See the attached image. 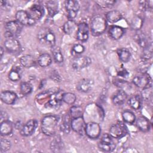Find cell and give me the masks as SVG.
Masks as SVG:
<instances>
[{"mask_svg": "<svg viewBox=\"0 0 153 153\" xmlns=\"http://www.w3.org/2000/svg\"><path fill=\"white\" fill-rule=\"evenodd\" d=\"M137 31L138 33H137L136 35V39L138 44H139L140 47L144 48L147 46L150 42H149V41H148V39L145 34H143L142 32H139V30Z\"/></svg>", "mask_w": 153, "mask_h": 153, "instance_id": "8d00e7d4", "label": "cell"}, {"mask_svg": "<svg viewBox=\"0 0 153 153\" xmlns=\"http://www.w3.org/2000/svg\"><path fill=\"white\" fill-rule=\"evenodd\" d=\"M57 90H55L54 88H51L47 90H45L39 94L37 95V98L38 99H44L48 97H51L54 94H55L56 92H57Z\"/></svg>", "mask_w": 153, "mask_h": 153, "instance_id": "60d3db41", "label": "cell"}, {"mask_svg": "<svg viewBox=\"0 0 153 153\" xmlns=\"http://www.w3.org/2000/svg\"><path fill=\"white\" fill-rule=\"evenodd\" d=\"M95 2L100 8H108L113 6L115 4L116 1H110V0H99V1H96Z\"/></svg>", "mask_w": 153, "mask_h": 153, "instance_id": "b9f144b4", "label": "cell"}, {"mask_svg": "<svg viewBox=\"0 0 153 153\" xmlns=\"http://www.w3.org/2000/svg\"><path fill=\"white\" fill-rule=\"evenodd\" d=\"M107 27L106 19L100 15L94 16L90 22V30L94 36H98L103 34Z\"/></svg>", "mask_w": 153, "mask_h": 153, "instance_id": "7a4b0ae2", "label": "cell"}, {"mask_svg": "<svg viewBox=\"0 0 153 153\" xmlns=\"http://www.w3.org/2000/svg\"><path fill=\"white\" fill-rule=\"evenodd\" d=\"M76 29H77V25L74 20H68L64 23L63 26V32L68 35L72 34Z\"/></svg>", "mask_w": 153, "mask_h": 153, "instance_id": "f546056e", "label": "cell"}, {"mask_svg": "<svg viewBox=\"0 0 153 153\" xmlns=\"http://www.w3.org/2000/svg\"><path fill=\"white\" fill-rule=\"evenodd\" d=\"M151 87L149 88H146L143 89L142 91V94H141V97L142 99H146L148 100L149 97H151L152 95V91H151Z\"/></svg>", "mask_w": 153, "mask_h": 153, "instance_id": "bcb514c9", "label": "cell"}, {"mask_svg": "<svg viewBox=\"0 0 153 153\" xmlns=\"http://www.w3.org/2000/svg\"><path fill=\"white\" fill-rule=\"evenodd\" d=\"M128 104L133 109L139 110L142 105V99L140 95H133L128 99Z\"/></svg>", "mask_w": 153, "mask_h": 153, "instance_id": "cb8c5ba5", "label": "cell"}, {"mask_svg": "<svg viewBox=\"0 0 153 153\" xmlns=\"http://www.w3.org/2000/svg\"><path fill=\"white\" fill-rule=\"evenodd\" d=\"M4 54V50H3V48L2 47H1V58L2 57V55Z\"/></svg>", "mask_w": 153, "mask_h": 153, "instance_id": "f907efd6", "label": "cell"}, {"mask_svg": "<svg viewBox=\"0 0 153 153\" xmlns=\"http://www.w3.org/2000/svg\"><path fill=\"white\" fill-rule=\"evenodd\" d=\"M37 38L40 43L50 46L55 45L56 36L53 32L47 27L42 28L38 33Z\"/></svg>", "mask_w": 153, "mask_h": 153, "instance_id": "3957f363", "label": "cell"}, {"mask_svg": "<svg viewBox=\"0 0 153 153\" xmlns=\"http://www.w3.org/2000/svg\"><path fill=\"white\" fill-rule=\"evenodd\" d=\"M93 85L94 82L93 80L88 78H84L78 82L76 88L81 92L87 93L92 89Z\"/></svg>", "mask_w": 153, "mask_h": 153, "instance_id": "ac0fdd59", "label": "cell"}, {"mask_svg": "<svg viewBox=\"0 0 153 153\" xmlns=\"http://www.w3.org/2000/svg\"><path fill=\"white\" fill-rule=\"evenodd\" d=\"M17 99V96L14 91L6 90L1 93V100L5 104L13 105L16 102Z\"/></svg>", "mask_w": 153, "mask_h": 153, "instance_id": "e0dca14e", "label": "cell"}, {"mask_svg": "<svg viewBox=\"0 0 153 153\" xmlns=\"http://www.w3.org/2000/svg\"><path fill=\"white\" fill-rule=\"evenodd\" d=\"M8 115L7 113L5 111H1V122H2L4 121L8 120Z\"/></svg>", "mask_w": 153, "mask_h": 153, "instance_id": "c3c4849f", "label": "cell"}, {"mask_svg": "<svg viewBox=\"0 0 153 153\" xmlns=\"http://www.w3.org/2000/svg\"><path fill=\"white\" fill-rule=\"evenodd\" d=\"M22 76V72L19 68L14 67L11 69L8 74V78L13 82L19 81Z\"/></svg>", "mask_w": 153, "mask_h": 153, "instance_id": "d6a6232c", "label": "cell"}, {"mask_svg": "<svg viewBox=\"0 0 153 153\" xmlns=\"http://www.w3.org/2000/svg\"><path fill=\"white\" fill-rule=\"evenodd\" d=\"M63 147V143L60 137L54 138L50 144V148L53 152H60L62 151Z\"/></svg>", "mask_w": 153, "mask_h": 153, "instance_id": "1f68e13d", "label": "cell"}, {"mask_svg": "<svg viewBox=\"0 0 153 153\" xmlns=\"http://www.w3.org/2000/svg\"><path fill=\"white\" fill-rule=\"evenodd\" d=\"M122 118L125 123L129 124H133L136 121V116L134 114L129 110H126L123 112Z\"/></svg>", "mask_w": 153, "mask_h": 153, "instance_id": "4dcf8cb0", "label": "cell"}, {"mask_svg": "<svg viewBox=\"0 0 153 153\" xmlns=\"http://www.w3.org/2000/svg\"><path fill=\"white\" fill-rule=\"evenodd\" d=\"M71 120H72V118L69 113L64 116V117L63 118L62 123H61L60 126V129L63 133L65 134H68L69 133L71 130Z\"/></svg>", "mask_w": 153, "mask_h": 153, "instance_id": "4316f807", "label": "cell"}, {"mask_svg": "<svg viewBox=\"0 0 153 153\" xmlns=\"http://www.w3.org/2000/svg\"><path fill=\"white\" fill-rule=\"evenodd\" d=\"M85 51V47L81 44H76L74 45L71 50V54L75 57L81 56Z\"/></svg>", "mask_w": 153, "mask_h": 153, "instance_id": "ab89813d", "label": "cell"}, {"mask_svg": "<svg viewBox=\"0 0 153 153\" xmlns=\"http://www.w3.org/2000/svg\"><path fill=\"white\" fill-rule=\"evenodd\" d=\"M4 47L9 53L12 54H19L22 48L19 41L15 38H6L4 41Z\"/></svg>", "mask_w": 153, "mask_h": 153, "instance_id": "7c38bea8", "label": "cell"}, {"mask_svg": "<svg viewBox=\"0 0 153 153\" xmlns=\"http://www.w3.org/2000/svg\"><path fill=\"white\" fill-rule=\"evenodd\" d=\"M22 26L16 20L8 22L5 25V37L6 38L16 37L21 33Z\"/></svg>", "mask_w": 153, "mask_h": 153, "instance_id": "277c9868", "label": "cell"}, {"mask_svg": "<svg viewBox=\"0 0 153 153\" xmlns=\"http://www.w3.org/2000/svg\"><path fill=\"white\" fill-rule=\"evenodd\" d=\"M142 9L144 11H151L152 10V1H143L140 2Z\"/></svg>", "mask_w": 153, "mask_h": 153, "instance_id": "f6af8a7d", "label": "cell"}, {"mask_svg": "<svg viewBox=\"0 0 153 153\" xmlns=\"http://www.w3.org/2000/svg\"><path fill=\"white\" fill-rule=\"evenodd\" d=\"M11 148V142L6 139H1L0 142V151L1 153L8 151Z\"/></svg>", "mask_w": 153, "mask_h": 153, "instance_id": "7bdbcfd3", "label": "cell"}, {"mask_svg": "<svg viewBox=\"0 0 153 153\" xmlns=\"http://www.w3.org/2000/svg\"><path fill=\"white\" fill-rule=\"evenodd\" d=\"M51 52L54 61L56 63H61L63 62L64 57L61 50V48L57 45H54L51 47Z\"/></svg>", "mask_w": 153, "mask_h": 153, "instance_id": "484cf974", "label": "cell"}, {"mask_svg": "<svg viewBox=\"0 0 153 153\" xmlns=\"http://www.w3.org/2000/svg\"><path fill=\"white\" fill-rule=\"evenodd\" d=\"M62 100L68 105H72L76 101V96L75 94L70 92L63 93L62 96Z\"/></svg>", "mask_w": 153, "mask_h": 153, "instance_id": "e575fe53", "label": "cell"}, {"mask_svg": "<svg viewBox=\"0 0 153 153\" xmlns=\"http://www.w3.org/2000/svg\"><path fill=\"white\" fill-rule=\"evenodd\" d=\"M16 19L19 23L24 26H33L36 23L28 11L25 10H19L16 13Z\"/></svg>", "mask_w": 153, "mask_h": 153, "instance_id": "ba28073f", "label": "cell"}, {"mask_svg": "<svg viewBox=\"0 0 153 153\" xmlns=\"http://www.w3.org/2000/svg\"><path fill=\"white\" fill-rule=\"evenodd\" d=\"M85 125L86 124L82 117L74 118L71 120V127L72 129L80 134H82L85 132Z\"/></svg>", "mask_w": 153, "mask_h": 153, "instance_id": "9a60e30c", "label": "cell"}, {"mask_svg": "<svg viewBox=\"0 0 153 153\" xmlns=\"http://www.w3.org/2000/svg\"><path fill=\"white\" fill-rule=\"evenodd\" d=\"M65 6L68 13V18L69 20H74L76 17L77 13L79 9V4L77 1L69 0L65 2Z\"/></svg>", "mask_w": 153, "mask_h": 153, "instance_id": "30bf717a", "label": "cell"}, {"mask_svg": "<svg viewBox=\"0 0 153 153\" xmlns=\"http://www.w3.org/2000/svg\"><path fill=\"white\" fill-rule=\"evenodd\" d=\"M127 98V94L123 90H120L112 96V101L115 105L120 106L125 102Z\"/></svg>", "mask_w": 153, "mask_h": 153, "instance_id": "44dd1931", "label": "cell"}, {"mask_svg": "<svg viewBox=\"0 0 153 153\" xmlns=\"http://www.w3.org/2000/svg\"><path fill=\"white\" fill-rule=\"evenodd\" d=\"M33 89L32 85L27 81H23L20 84V90L23 95H27L30 94Z\"/></svg>", "mask_w": 153, "mask_h": 153, "instance_id": "f35d334b", "label": "cell"}, {"mask_svg": "<svg viewBox=\"0 0 153 153\" xmlns=\"http://www.w3.org/2000/svg\"><path fill=\"white\" fill-rule=\"evenodd\" d=\"M38 126V121L35 119H31L27 121L21 128L20 133L24 136H29L35 131Z\"/></svg>", "mask_w": 153, "mask_h": 153, "instance_id": "4fadbf2b", "label": "cell"}, {"mask_svg": "<svg viewBox=\"0 0 153 153\" xmlns=\"http://www.w3.org/2000/svg\"><path fill=\"white\" fill-rule=\"evenodd\" d=\"M60 118L56 115H48L41 120V129L42 132L48 136H52L56 134Z\"/></svg>", "mask_w": 153, "mask_h": 153, "instance_id": "6da1fadb", "label": "cell"}, {"mask_svg": "<svg viewBox=\"0 0 153 153\" xmlns=\"http://www.w3.org/2000/svg\"><path fill=\"white\" fill-rule=\"evenodd\" d=\"M127 128L123 122L118 121L111 126L109 134L114 139H121L127 134Z\"/></svg>", "mask_w": 153, "mask_h": 153, "instance_id": "8992f818", "label": "cell"}, {"mask_svg": "<svg viewBox=\"0 0 153 153\" xmlns=\"http://www.w3.org/2000/svg\"><path fill=\"white\" fill-rule=\"evenodd\" d=\"M37 63L41 67H47L52 63L51 56L48 53L41 54L37 59Z\"/></svg>", "mask_w": 153, "mask_h": 153, "instance_id": "83f0119b", "label": "cell"}, {"mask_svg": "<svg viewBox=\"0 0 153 153\" xmlns=\"http://www.w3.org/2000/svg\"><path fill=\"white\" fill-rule=\"evenodd\" d=\"M118 75L126 78H127L129 75V72L126 69H123L122 70H120L118 72Z\"/></svg>", "mask_w": 153, "mask_h": 153, "instance_id": "7dc6e473", "label": "cell"}, {"mask_svg": "<svg viewBox=\"0 0 153 153\" xmlns=\"http://www.w3.org/2000/svg\"><path fill=\"white\" fill-rule=\"evenodd\" d=\"M20 64L25 68H31L36 65L35 57L30 54H25L20 58Z\"/></svg>", "mask_w": 153, "mask_h": 153, "instance_id": "7402d4cb", "label": "cell"}, {"mask_svg": "<svg viewBox=\"0 0 153 153\" xmlns=\"http://www.w3.org/2000/svg\"><path fill=\"white\" fill-rule=\"evenodd\" d=\"M132 81L136 86L142 89L152 87V79L146 73H142L135 76L133 78Z\"/></svg>", "mask_w": 153, "mask_h": 153, "instance_id": "52a82bcc", "label": "cell"}, {"mask_svg": "<svg viewBox=\"0 0 153 153\" xmlns=\"http://www.w3.org/2000/svg\"><path fill=\"white\" fill-rule=\"evenodd\" d=\"M121 13L117 10H111L106 14V20L110 23H115L121 20Z\"/></svg>", "mask_w": 153, "mask_h": 153, "instance_id": "603a6c76", "label": "cell"}, {"mask_svg": "<svg viewBox=\"0 0 153 153\" xmlns=\"http://www.w3.org/2000/svg\"><path fill=\"white\" fill-rule=\"evenodd\" d=\"M89 27L85 22L79 23L77 25L76 38L81 42H85L88 38Z\"/></svg>", "mask_w": 153, "mask_h": 153, "instance_id": "5bb4252c", "label": "cell"}, {"mask_svg": "<svg viewBox=\"0 0 153 153\" xmlns=\"http://www.w3.org/2000/svg\"><path fill=\"white\" fill-rule=\"evenodd\" d=\"M98 147L103 152H110L115 149L116 145L111 136L109 134L105 133L102 136L100 141L98 144Z\"/></svg>", "mask_w": 153, "mask_h": 153, "instance_id": "5b68a950", "label": "cell"}, {"mask_svg": "<svg viewBox=\"0 0 153 153\" xmlns=\"http://www.w3.org/2000/svg\"><path fill=\"white\" fill-rule=\"evenodd\" d=\"M69 114L72 119L81 117H82L83 109L80 106H78V105L72 106L70 108Z\"/></svg>", "mask_w": 153, "mask_h": 153, "instance_id": "836d02e7", "label": "cell"}, {"mask_svg": "<svg viewBox=\"0 0 153 153\" xmlns=\"http://www.w3.org/2000/svg\"><path fill=\"white\" fill-rule=\"evenodd\" d=\"M142 24H143L142 19L140 17L137 16V17H134V19H133L131 23V26L133 29L139 30L140 29V27H142Z\"/></svg>", "mask_w": 153, "mask_h": 153, "instance_id": "ee69618b", "label": "cell"}, {"mask_svg": "<svg viewBox=\"0 0 153 153\" xmlns=\"http://www.w3.org/2000/svg\"><path fill=\"white\" fill-rule=\"evenodd\" d=\"M117 54L120 60L123 63H127L131 59V53L126 48H120L117 51Z\"/></svg>", "mask_w": 153, "mask_h": 153, "instance_id": "f1b7e54d", "label": "cell"}, {"mask_svg": "<svg viewBox=\"0 0 153 153\" xmlns=\"http://www.w3.org/2000/svg\"><path fill=\"white\" fill-rule=\"evenodd\" d=\"M91 63V59L86 56H79L75 57L72 62V68L76 71H80L88 66Z\"/></svg>", "mask_w": 153, "mask_h": 153, "instance_id": "8fae6325", "label": "cell"}, {"mask_svg": "<svg viewBox=\"0 0 153 153\" xmlns=\"http://www.w3.org/2000/svg\"><path fill=\"white\" fill-rule=\"evenodd\" d=\"M1 7H4V8H9L11 6V5L10 4V2L9 1H1Z\"/></svg>", "mask_w": 153, "mask_h": 153, "instance_id": "681fc988", "label": "cell"}, {"mask_svg": "<svg viewBox=\"0 0 153 153\" xmlns=\"http://www.w3.org/2000/svg\"><path fill=\"white\" fill-rule=\"evenodd\" d=\"M30 16L36 21L41 19L44 15L45 10L42 5L39 4L32 5L29 10Z\"/></svg>", "mask_w": 153, "mask_h": 153, "instance_id": "2e32d148", "label": "cell"}, {"mask_svg": "<svg viewBox=\"0 0 153 153\" xmlns=\"http://www.w3.org/2000/svg\"><path fill=\"white\" fill-rule=\"evenodd\" d=\"M13 126L12 123L8 120L1 122L0 133L2 136H8L12 133Z\"/></svg>", "mask_w": 153, "mask_h": 153, "instance_id": "d4e9b609", "label": "cell"}, {"mask_svg": "<svg viewBox=\"0 0 153 153\" xmlns=\"http://www.w3.org/2000/svg\"><path fill=\"white\" fill-rule=\"evenodd\" d=\"M136 125L137 127L143 132H148L151 128V122L149 120L143 116L139 117L136 118Z\"/></svg>", "mask_w": 153, "mask_h": 153, "instance_id": "d6986e66", "label": "cell"}, {"mask_svg": "<svg viewBox=\"0 0 153 153\" xmlns=\"http://www.w3.org/2000/svg\"><path fill=\"white\" fill-rule=\"evenodd\" d=\"M124 32L125 31L124 28L117 25L111 26L108 30L109 36L114 40H118L120 39L124 34Z\"/></svg>", "mask_w": 153, "mask_h": 153, "instance_id": "ffe728a7", "label": "cell"}, {"mask_svg": "<svg viewBox=\"0 0 153 153\" xmlns=\"http://www.w3.org/2000/svg\"><path fill=\"white\" fill-rule=\"evenodd\" d=\"M85 133L89 138L96 139L100 136L101 127L97 123L89 122L85 125Z\"/></svg>", "mask_w": 153, "mask_h": 153, "instance_id": "9c48e42d", "label": "cell"}, {"mask_svg": "<svg viewBox=\"0 0 153 153\" xmlns=\"http://www.w3.org/2000/svg\"><path fill=\"white\" fill-rule=\"evenodd\" d=\"M46 7L48 12V14L50 16L55 15L57 12L58 2L56 1H47L46 2Z\"/></svg>", "mask_w": 153, "mask_h": 153, "instance_id": "d590c367", "label": "cell"}, {"mask_svg": "<svg viewBox=\"0 0 153 153\" xmlns=\"http://www.w3.org/2000/svg\"><path fill=\"white\" fill-rule=\"evenodd\" d=\"M152 57V42H150L147 46L143 48L142 59L143 60L146 61L151 59Z\"/></svg>", "mask_w": 153, "mask_h": 153, "instance_id": "74e56055", "label": "cell"}]
</instances>
